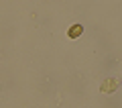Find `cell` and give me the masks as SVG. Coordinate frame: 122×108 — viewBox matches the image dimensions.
Listing matches in <instances>:
<instances>
[{
  "mask_svg": "<svg viewBox=\"0 0 122 108\" xmlns=\"http://www.w3.org/2000/svg\"><path fill=\"white\" fill-rule=\"evenodd\" d=\"M106 82H108V84H104V86H102V90H104V92H110L112 88L118 86V80H106Z\"/></svg>",
  "mask_w": 122,
  "mask_h": 108,
  "instance_id": "obj_1",
  "label": "cell"
},
{
  "mask_svg": "<svg viewBox=\"0 0 122 108\" xmlns=\"http://www.w3.org/2000/svg\"><path fill=\"white\" fill-rule=\"evenodd\" d=\"M79 33H81V25H75V27H71L69 37H71V39H75V37H79Z\"/></svg>",
  "mask_w": 122,
  "mask_h": 108,
  "instance_id": "obj_2",
  "label": "cell"
}]
</instances>
